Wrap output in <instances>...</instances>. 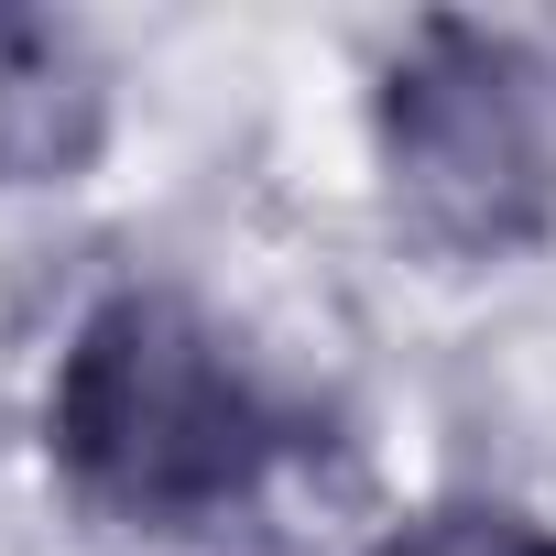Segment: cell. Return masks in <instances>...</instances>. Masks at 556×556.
Wrapping results in <instances>:
<instances>
[{
  "label": "cell",
  "mask_w": 556,
  "mask_h": 556,
  "mask_svg": "<svg viewBox=\"0 0 556 556\" xmlns=\"http://www.w3.org/2000/svg\"><path fill=\"white\" fill-rule=\"evenodd\" d=\"M382 175L393 207L458 251L513 262L556 229V88L513 34L426 23L382 77Z\"/></svg>",
  "instance_id": "cell-2"
},
{
  "label": "cell",
  "mask_w": 556,
  "mask_h": 556,
  "mask_svg": "<svg viewBox=\"0 0 556 556\" xmlns=\"http://www.w3.org/2000/svg\"><path fill=\"white\" fill-rule=\"evenodd\" d=\"M382 556H556V523H534V513H502V502H458V513H426V523H404Z\"/></svg>",
  "instance_id": "cell-3"
},
{
  "label": "cell",
  "mask_w": 556,
  "mask_h": 556,
  "mask_svg": "<svg viewBox=\"0 0 556 556\" xmlns=\"http://www.w3.org/2000/svg\"><path fill=\"white\" fill-rule=\"evenodd\" d=\"M295 437H306V415L175 285L99 295L55 350L45 447H55L66 491L110 523H142V534L229 523L295 458Z\"/></svg>",
  "instance_id": "cell-1"
}]
</instances>
